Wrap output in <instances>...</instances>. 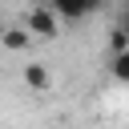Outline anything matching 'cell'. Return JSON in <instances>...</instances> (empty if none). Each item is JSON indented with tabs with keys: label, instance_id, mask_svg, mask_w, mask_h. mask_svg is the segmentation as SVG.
<instances>
[{
	"label": "cell",
	"instance_id": "obj_1",
	"mask_svg": "<svg viewBox=\"0 0 129 129\" xmlns=\"http://www.w3.org/2000/svg\"><path fill=\"white\" fill-rule=\"evenodd\" d=\"M24 28H28L32 36H40V40H52V36L60 32V16H56L48 4H32V8H28V20H24Z\"/></svg>",
	"mask_w": 129,
	"mask_h": 129
},
{
	"label": "cell",
	"instance_id": "obj_2",
	"mask_svg": "<svg viewBox=\"0 0 129 129\" xmlns=\"http://www.w3.org/2000/svg\"><path fill=\"white\" fill-rule=\"evenodd\" d=\"M32 44V32L24 28V24H4V32H0V48H8V52H24Z\"/></svg>",
	"mask_w": 129,
	"mask_h": 129
},
{
	"label": "cell",
	"instance_id": "obj_3",
	"mask_svg": "<svg viewBox=\"0 0 129 129\" xmlns=\"http://www.w3.org/2000/svg\"><path fill=\"white\" fill-rule=\"evenodd\" d=\"M24 85H28V89H36V93H44V89L52 85V73H48V64H40V60L24 64Z\"/></svg>",
	"mask_w": 129,
	"mask_h": 129
},
{
	"label": "cell",
	"instance_id": "obj_4",
	"mask_svg": "<svg viewBox=\"0 0 129 129\" xmlns=\"http://www.w3.org/2000/svg\"><path fill=\"white\" fill-rule=\"evenodd\" d=\"M44 4H48V8H52L60 20H69V24L89 16V12H85V0H44Z\"/></svg>",
	"mask_w": 129,
	"mask_h": 129
},
{
	"label": "cell",
	"instance_id": "obj_5",
	"mask_svg": "<svg viewBox=\"0 0 129 129\" xmlns=\"http://www.w3.org/2000/svg\"><path fill=\"white\" fill-rule=\"evenodd\" d=\"M109 73H113V81H121V85H129V52H121V56H113V60H109Z\"/></svg>",
	"mask_w": 129,
	"mask_h": 129
},
{
	"label": "cell",
	"instance_id": "obj_6",
	"mask_svg": "<svg viewBox=\"0 0 129 129\" xmlns=\"http://www.w3.org/2000/svg\"><path fill=\"white\" fill-rule=\"evenodd\" d=\"M109 48H113V56L129 52V32H125V28H113V32H109Z\"/></svg>",
	"mask_w": 129,
	"mask_h": 129
},
{
	"label": "cell",
	"instance_id": "obj_7",
	"mask_svg": "<svg viewBox=\"0 0 129 129\" xmlns=\"http://www.w3.org/2000/svg\"><path fill=\"white\" fill-rule=\"evenodd\" d=\"M105 4H109V0H85V12H89V16H93V12H101V8H105Z\"/></svg>",
	"mask_w": 129,
	"mask_h": 129
},
{
	"label": "cell",
	"instance_id": "obj_8",
	"mask_svg": "<svg viewBox=\"0 0 129 129\" xmlns=\"http://www.w3.org/2000/svg\"><path fill=\"white\" fill-rule=\"evenodd\" d=\"M117 28H125V32H129V8L121 12V24H117Z\"/></svg>",
	"mask_w": 129,
	"mask_h": 129
},
{
	"label": "cell",
	"instance_id": "obj_9",
	"mask_svg": "<svg viewBox=\"0 0 129 129\" xmlns=\"http://www.w3.org/2000/svg\"><path fill=\"white\" fill-rule=\"evenodd\" d=\"M0 32H4V24H0Z\"/></svg>",
	"mask_w": 129,
	"mask_h": 129
},
{
	"label": "cell",
	"instance_id": "obj_10",
	"mask_svg": "<svg viewBox=\"0 0 129 129\" xmlns=\"http://www.w3.org/2000/svg\"><path fill=\"white\" fill-rule=\"evenodd\" d=\"M125 8H129V0H125Z\"/></svg>",
	"mask_w": 129,
	"mask_h": 129
}]
</instances>
